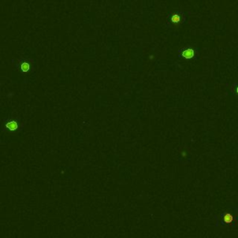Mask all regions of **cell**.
<instances>
[{
  "instance_id": "5b68a950",
  "label": "cell",
  "mask_w": 238,
  "mask_h": 238,
  "mask_svg": "<svg viewBox=\"0 0 238 238\" xmlns=\"http://www.w3.org/2000/svg\"><path fill=\"white\" fill-rule=\"evenodd\" d=\"M29 70H30V65H29V63L23 62V63L22 64V71L24 72V73H27Z\"/></svg>"
},
{
  "instance_id": "6da1fadb",
  "label": "cell",
  "mask_w": 238,
  "mask_h": 238,
  "mask_svg": "<svg viewBox=\"0 0 238 238\" xmlns=\"http://www.w3.org/2000/svg\"><path fill=\"white\" fill-rule=\"evenodd\" d=\"M182 55L183 58H185V59H192L194 57V51L192 49H188V50H184Z\"/></svg>"
},
{
  "instance_id": "8992f818",
  "label": "cell",
  "mask_w": 238,
  "mask_h": 238,
  "mask_svg": "<svg viewBox=\"0 0 238 238\" xmlns=\"http://www.w3.org/2000/svg\"><path fill=\"white\" fill-rule=\"evenodd\" d=\"M236 92H237V93H238V88H237V89H236Z\"/></svg>"
},
{
  "instance_id": "277c9868",
  "label": "cell",
  "mask_w": 238,
  "mask_h": 238,
  "mask_svg": "<svg viewBox=\"0 0 238 238\" xmlns=\"http://www.w3.org/2000/svg\"><path fill=\"white\" fill-rule=\"evenodd\" d=\"M179 21H180V18H179V14H173V16L171 17V22H172L173 23H175V24L179 23Z\"/></svg>"
},
{
  "instance_id": "3957f363",
  "label": "cell",
  "mask_w": 238,
  "mask_h": 238,
  "mask_svg": "<svg viewBox=\"0 0 238 238\" xmlns=\"http://www.w3.org/2000/svg\"><path fill=\"white\" fill-rule=\"evenodd\" d=\"M6 127L9 129V130H11V131H14L18 128V124L15 122V121H11V122H8Z\"/></svg>"
},
{
  "instance_id": "7a4b0ae2",
  "label": "cell",
  "mask_w": 238,
  "mask_h": 238,
  "mask_svg": "<svg viewBox=\"0 0 238 238\" xmlns=\"http://www.w3.org/2000/svg\"><path fill=\"white\" fill-rule=\"evenodd\" d=\"M233 221V217L232 214L230 213H226L224 216H223V221L227 224H231Z\"/></svg>"
}]
</instances>
